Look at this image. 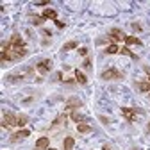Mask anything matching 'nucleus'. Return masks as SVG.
<instances>
[{
    "instance_id": "f257e3e1",
    "label": "nucleus",
    "mask_w": 150,
    "mask_h": 150,
    "mask_svg": "<svg viewBox=\"0 0 150 150\" xmlns=\"http://www.w3.org/2000/svg\"><path fill=\"white\" fill-rule=\"evenodd\" d=\"M27 55V48L23 47V40L20 38V34H13L9 38V41L2 47V64H6L7 61H20L22 57Z\"/></svg>"
},
{
    "instance_id": "f03ea898",
    "label": "nucleus",
    "mask_w": 150,
    "mask_h": 150,
    "mask_svg": "<svg viewBox=\"0 0 150 150\" xmlns=\"http://www.w3.org/2000/svg\"><path fill=\"white\" fill-rule=\"evenodd\" d=\"M100 77H102L104 81H115V79H122V77H123V73H122V71H118L116 68H109V70L102 71Z\"/></svg>"
},
{
    "instance_id": "7ed1b4c3",
    "label": "nucleus",
    "mask_w": 150,
    "mask_h": 150,
    "mask_svg": "<svg viewBox=\"0 0 150 150\" xmlns=\"http://www.w3.org/2000/svg\"><path fill=\"white\" fill-rule=\"evenodd\" d=\"M122 115L127 118V122H130V123H132V122L136 120V115H141V111H138V109H132V107H122Z\"/></svg>"
},
{
    "instance_id": "20e7f679",
    "label": "nucleus",
    "mask_w": 150,
    "mask_h": 150,
    "mask_svg": "<svg viewBox=\"0 0 150 150\" xmlns=\"http://www.w3.org/2000/svg\"><path fill=\"white\" fill-rule=\"evenodd\" d=\"M36 68H38V71H40V73L50 71V70H52V59H43V61H40V63L36 64Z\"/></svg>"
},
{
    "instance_id": "39448f33",
    "label": "nucleus",
    "mask_w": 150,
    "mask_h": 150,
    "mask_svg": "<svg viewBox=\"0 0 150 150\" xmlns=\"http://www.w3.org/2000/svg\"><path fill=\"white\" fill-rule=\"evenodd\" d=\"M109 38H111V41H125V40H127V36H125L123 30H120V29H112L111 34H109Z\"/></svg>"
},
{
    "instance_id": "423d86ee",
    "label": "nucleus",
    "mask_w": 150,
    "mask_h": 150,
    "mask_svg": "<svg viewBox=\"0 0 150 150\" xmlns=\"http://www.w3.org/2000/svg\"><path fill=\"white\" fill-rule=\"evenodd\" d=\"M29 134H30V132H29L27 129H22V130H18V132H14V134H13V136H11L9 139H11L13 143H16V141H22V139L29 138Z\"/></svg>"
},
{
    "instance_id": "0eeeda50",
    "label": "nucleus",
    "mask_w": 150,
    "mask_h": 150,
    "mask_svg": "<svg viewBox=\"0 0 150 150\" xmlns=\"http://www.w3.org/2000/svg\"><path fill=\"white\" fill-rule=\"evenodd\" d=\"M48 145H50V139H48V138H40V139L36 141L34 150H47V148H48Z\"/></svg>"
},
{
    "instance_id": "6e6552de",
    "label": "nucleus",
    "mask_w": 150,
    "mask_h": 150,
    "mask_svg": "<svg viewBox=\"0 0 150 150\" xmlns=\"http://www.w3.org/2000/svg\"><path fill=\"white\" fill-rule=\"evenodd\" d=\"M82 105V102H81V98H77V97H71L68 102H66V109H77V107H81Z\"/></svg>"
},
{
    "instance_id": "1a4fd4ad",
    "label": "nucleus",
    "mask_w": 150,
    "mask_h": 150,
    "mask_svg": "<svg viewBox=\"0 0 150 150\" xmlns=\"http://www.w3.org/2000/svg\"><path fill=\"white\" fill-rule=\"evenodd\" d=\"M75 81H77L79 84H82V86H84V84L88 82V77H86V75H84L81 70H75Z\"/></svg>"
},
{
    "instance_id": "9d476101",
    "label": "nucleus",
    "mask_w": 150,
    "mask_h": 150,
    "mask_svg": "<svg viewBox=\"0 0 150 150\" xmlns=\"http://www.w3.org/2000/svg\"><path fill=\"white\" fill-rule=\"evenodd\" d=\"M71 120H73V122H77V123H84V122H88V118H86L84 115H81V112H77V111H73V112H71Z\"/></svg>"
},
{
    "instance_id": "9b49d317",
    "label": "nucleus",
    "mask_w": 150,
    "mask_h": 150,
    "mask_svg": "<svg viewBox=\"0 0 150 150\" xmlns=\"http://www.w3.org/2000/svg\"><path fill=\"white\" fill-rule=\"evenodd\" d=\"M55 16H57V13H55L52 7H48V9L43 11V18H45V20H55Z\"/></svg>"
},
{
    "instance_id": "f8f14e48",
    "label": "nucleus",
    "mask_w": 150,
    "mask_h": 150,
    "mask_svg": "<svg viewBox=\"0 0 150 150\" xmlns=\"http://www.w3.org/2000/svg\"><path fill=\"white\" fill-rule=\"evenodd\" d=\"M77 130H79L81 134H89L93 129H91L89 125H86V123H79V125H77Z\"/></svg>"
},
{
    "instance_id": "ddd939ff",
    "label": "nucleus",
    "mask_w": 150,
    "mask_h": 150,
    "mask_svg": "<svg viewBox=\"0 0 150 150\" xmlns=\"http://www.w3.org/2000/svg\"><path fill=\"white\" fill-rule=\"evenodd\" d=\"M127 45H141V40L136 36H127V40H125Z\"/></svg>"
},
{
    "instance_id": "4468645a",
    "label": "nucleus",
    "mask_w": 150,
    "mask_h": 150,
    "mask_svg": "<svg viewBox=\"0 0 150 150\" xmlns=\"http://www.w3.org/2000/svg\"><path fill=\"white\" fill-rule=\"evenodd\" d=\"M64 150H73V145H75V139L71 138V136H68L66 139H64Z\"/></svg>"
},
{
    "instance_id": "2eb2a0df",
    "label": "nucleus",
    "mask_w": 150,
    "mask_h": 150,
    "mask_svg": "<svg viewBox=\"0 0 150 150\" xmlns=\"http://www.w3.org/2000/svg\"><path fill=\"white\" fill-rule=\"evenodd\" d=\"M29 20H30V23H32V25H38V27H40V25L45 22V18H43V16H30Z\"/></svg>"
},
{
    "instance_id": "dca6fc26",
    "label": "nucleus",
    "mask_w": 150,
    "mask_h": 150,
    "mask_svg": "<svg viewBox=\"0 0 150 150\" xmlns=\"http://www.w3.org/2000/svg\"><path fill=\"white\" fill-rule=\"evenodd\" d=\"M136 88H138L139 91L146 93V91H150V82H138V84H136Z\"/></svg>"
},
{
    "instance_id": "f3484780",
    "label": "nucleus",
    "mask_w": 150,
    "mask_h": 150,
    "mask_svg": "<svg viewBox=\"0 0 150 150\" xmlns=\"http://www.w3.org/2000/svg\"><path fill=\"white\" fill-rule=\"evenodd\" d=\"M118 54H123V55H129V57H132V59H138V55H136V54H132V52H130L127 47L120 48V52H118Z\"/></svg>"
},
{
    "instance_id": "a211bd4d",
    "label": "nucleus",
    "mask_w": 150,
    "mask_h": 150,
    "mask_svg": "<svg viewBox=\"0 0 150 150\" xmlns=\"http://www.w3.org/2000/svg\"><path fill=\"white\" fill-rule=\"evenodd\" d=\"M118 52H120V48H118L115 43H111V45L105 48V54H107V55H109V54H118Z\"/></svg>"
},
{
    "instance_id": "6ab92c4d",
    "label": "nucleus",
    "mask_w": 150,
    "mask_h": 150,
    "mask_svg": "<svg viewBox=\"0 0 150 150\" xmlns=\"http://www.w3.org/2000/svg\"><path fill=\"white\" fill-rule=\"evenodd\" d=\"M66 122V115H59L57 118H55L54 122H52V125H63Z\"/></svg>"
},
{
    "instance_id": "aec40b11",
    "label": "nucleus",
    "mask_w": 150,
    "mask_h": 150,
    "mask_svg": "<svg viewBox=\"0 0 150 150\" xmlns=\"http://www.w3.org/2000/svg\"><path fill=\"white\" fill-rule=\"evenodd\" d=\"M7 81L9 82H20V81H25V77H22V75H9Z\"/></svg>"
},
{
    "instance_id": "412c9836",
    "label": "nucleus",
    "mask_w": 150,
    "mask_h": 150,
    "mask_svg": "<svg viewBox=\"0 0 150 150\" xmlns=\"http://www.w3.org/2000/svg\"><path fill=\"white\" fill-rule=\"evenodd\" d=\"M73 48H77V41H70V43H66V45L63 47V50H64V52H68V50H73Z\"/></svg>"
},
{
    "instance_id": "4be33fe9",
    "label": "nucleus",
    "mask_w": 150,
    "mask_h": 150,
    "mask_svg": "<svg viewBox=\"0 0 150 150\" xmlns=\"http://www.w3.org/2000/svg\"><path fill=\"white\" fill-rule=\"evenodd\" d=\"M27 123V116H20V122H18V125H20V127H23Z\"/></svg>"
},
{
    "instance_id": "5701e85b",
    "label": "nucleus",
    "mask_w": 150,
    "mask_h": 150,
    "mask_svg": "<svg viewBox=\"0 0 150 150\" xmlns=\"http://www.w3.org/2000/svg\"><path fill=\"white\" fill-rule=\"evenodd\" d=\"M82 66H84V68H86V70H91V61H89V59H86V61H84V64H82Z\"/></svg>"
},
{
    "instance_id": "b1692460",
    "label": "nucleus",
    "mask_w": 150,
    "mask_h": 150,
    "mask_svg": "<svg viewBox=\"0 0 150 150\" xmlns=\"http://www.w3.org/2000/svg\"><path fill=\"white\" fill-rule=\"evenodd\" d=\"M54 79H55V81H61V79H63V73H61V71L54 73Z\"/></svg>"
},
{
    "instance_id": "393cba45",
    "label": "nucleus",
    "mask_w": 150,
    "mask_h": 150,
    "mask_svg": "<svg viewBox=\"0 0 150 150\" xmlns=\"http://www.w3.org/2000/svg\"><path fill=\"white\" fill-rule=\"evenodd\" d=\"M79 54H81V55H88V48H86V47L79 48Z\"/></svg>"
},
{
    "instance_id": "a878e982",
    "label": "nucleus",
    "mask_w": 150,
    "mask_h": 150,
    "mask_svg": "<svg viewBox=\"0 0 150 150\" xmlns=\"http://www.w3.org/2000/svg\"><path fill=\"white\" fill-rule=\"evenodd\" d=\"M130 27H132V29H134V30H138V32H139V30H141V25H138V23H132V25H130Z\"/></svg>"
},
{
    "instance_id": "bb28decb",
    "label": "nucleus",
    "mask_w": 150,
    "mask_h": 150,
    "mask_svg": "<svg viewBox=\"0 0 150 150\" xmlns=\"http://www.w3.org/2000/svg\"><path fill=\"white\" fill-rule=\"evenodd\" d=\"M36 6H40V7H45V6H48V2H47V0H43V2H38Z\"/></svg>"
},
{
    "instance_id": "cd10ccee",
    "label": "nucleus",
    "mask_w": 150,
    "mask_h": 150,
    "mask_svg": "<svg viewBox=\"0 0 150 150\" xmlns=\"http://www.w3.org/2000/svg\"><path fill=\"white\" fill-rule=\"evenodd\" d=\"M55 25H57L59 29H63V27H64V23H63V22H59V20H55Z\"/></svg>"
},
{
    "instance_id": "c85d7f7f",
    "label": "nucleus",
    "mask_w": 150,
    "mask_h": 150,
    "mask_svg": "<svg viewBox=\"0 0 150 150\" xmlns=\"http://www.w3.org/2000/svg\"><path fill=\"white\" fill-rule=\"evenodd\" d=\"M32 100H34V98H32V97H29V98H25V100H23V104H30Z\"/></svg>"
},
{
    "instance_id": "c756f323",
    "label": "nucleus",
    "mask_w": 150,
    "mask_h": 150,
    "mask_svg": "<svg viewBox=\"0 0 150 150\" xmlns=\"http://www.w3.org/2000/svg\"><path fill=\"white\" fill-rule=\"evenodd\" d=\"M100 122H102V123H109V120H107L105 116H100Z\"/></svg>"
},
{
    "instance_id": "7c9ffc66",
    "label": "nucleus",
    "mask_w": 150,
    "mask_h": 150,
    "mask_svg": "<svg viewBox=\"0 0 150 150\" xmlns=\"http://www.w3.org/2000/svg\"><path fill=\"white\" fill-rule=\"evenodd\" d=\"M145 71L148 73V82H150V68H148V66H145Z\"/></svg>"
},
{
    "instance_id": "2f4dec72",
    "label": "nucleus",
    "mask_w": 150,
    "mask_h": 150,
    "mask_svg": "<svg viewBox=\"0 0 150 150\" xmlns=\"http://www.w3.org/2000/svg\"><path fill=\"white\" fill-rule=\"evenodd\" d=\"M102 150H111V148H109L107 145H104V148H102Z\"/></svg>"
},
{
    "instance_id": "473e14b6",
    "label": "nucleus",
    "mask_w": 150,
    "mask_h": 150,
    "mask_svg": "<svg viewBox=\"0 0 150 150\" xmlns=\"http://www.w3.org/2000/svg\"><path fill=\"white\" fill-rule=\"evenodd\" d=\"M146 132H150V123H148V125H146Z\"/></svg>"
},
{
    "instance_id": "72a5a7b5",
    "label": "nucleus",
    "mask_w": 150,
    "mask_h": 150,
    "mask_svg": "<svg viewBox=\"0 0 150 150\" xmlns=\"http://www.w3.org/2000/svg\"><path fill=\"white\" fill-rule=\"evenodd\" d=\"M134 150H136V148H134Z\"/></svg>"
},
{
    "instance_id": "f704fd0d",
    "label": "nucleus",
    "mask_w": 150,
    "mask_h": 150,
    "mask_svg": "<svg viewBox=\"0 0 150 150\" xmlns=\"http://www.w3.org/2000/svg\"><path fill=\"white\" fill-rule=\"evenodd\" d=\"M52 150H54V148H52Z\"/></svg>"
}]
</instances>
